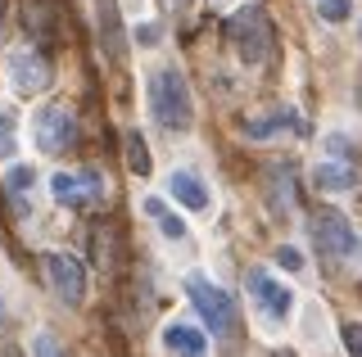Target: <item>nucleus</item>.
Returning <instances> with one entry per match:
<instances>
[{"label": "nucleus", "instance_id": "obj_7", "mask_svg": "<svg viewBox=\"0 0 362 357\" xmlns=\"http://www.w3.org/2000/svg\"><path fill=\"white\" fill-rule=\"evenodd\" d=\"M45 281H50V289L64 298V303H82L86 294V272L82 262L73 258V253H45Z\"/></svg>", "mask_w": 362, "mask_h": 357}, {"label": "nucleus", "instance_id": "obj_3", "mask_svg": "<svg viewBox=\"0 0 362 357\" xmlns=\"http://www.w3.org/2000/svg\"><path fill=\"white\" fill-rule=\"evenodd\" d=\"M186 294H190V303H195L199 321H204L213 334H235L240 312H235V298L226 294L222 285H213L209 276H190V281H186Z\"/></svg>", "mask_w": 362, "mask_h": 357}, {"label": "nucleus", "instance_id": "obj_27", "mask_svg": "<svg viewBox=\"0 0 362 357\" xmlns=\"http://www.w3.org/2000/svg\"><path fill=\"white\" fill-rule=\"evenodd\" d=\"M0 312H5V303H0Z\"/></svg>", "mask_w": 362, "mask_h": 357}, {"label": "nucleus", "instance_id": "obj_12", "mask_svg": "<svg viewBox=\"0 0 362 357\" xmlns=\"http://www.w3.org/2000/svg\"><path fill=\"white\" fill-rule=\"evenodd\" d=\"M313 181L322 186V190H354V186H358V167H354V159L317 163V167H313Z\"/></svg>", "mask_w": 362, "mask_h": 357}, {"label": "nucleus", "instance_id": "obj_18", "mask_svg": "<svg viewBox=\"0 0 362 357\" xmlns=\"http://www.w3.org/2000/svg\"><path fill=\"white\" fill-rule=\"evenodd\" d=\"M32 181H37V172H32L28 163H18L14 172H9V181H5V186H9V195H14V199H23V195L32 190Z\"/></svg>", "mask_w": 362, "mask_h": 357}, {"label": "nucleus", "instance_id": "obj_25", "mask_svg": "<svg viewBox=\"0 0 362 357\" xmlns=\"http://www.w3.org/2000/svg\"><path fill=\"white\" fill-rule=\"evenodd\" d=\"M168 5H173V9H181V5H190V0H168Z\"/></svg>", "mask_w": 362, "mask_h": 357}, {"label": "nucleus", "instance_id": "obj_14", "mask_svg": "<svg viewBox=\"0 0 362 357\" xmlns=\"http://www.w3.org/2000/svg\"><path fill=\"white\" fill-rule=\"evenodd\" d=\"M294 127H299L294 109H272L267 118H245V136H254V140H267L276 131H294Z\"/></svg>", "mask_w": 362, "mask_h": 357}, {"label": "nucleus", "instance_id": "obj_13", "mask_svg": "<svg viewBox=\"0 0 362 357\" xmlns=\"http://www.w3.org/2000/svg\"><path fill=\"white\" fill-rule=\"evenodd\" d=\"M168 195L181 199L186 208H195V213H199V208H209V190H204V181H199L195 172H173V176H168Z\"/></svg>", "mask_w": 362, "mask_h": 357}, {"label": "nucleus", "instance_id": "obj_21", "mask_svg": "<svg viewBox=\"0 0 362 357\" xmlns=\"http://www.w3.org/2000/svg\"><path fill=\"white\" fill-rule=\"evenodd\" d=\"M32 353L37 357H64V349H59V339H54V334H37V344H32Z\"/></svg>", "mask_w": 362, "mask_h": 357}, {"label": "nucleus", "instance_id": "obj_11", "mask_svg": "<svg viewBox=\"0 0 362 357\" xmlns=\"http://www.w3.org/2000/svg\"><path fill=\"white\" fill-rule=\"evenodd\" d=\"M163 349L173 353V357H204L209 353V339H204V330L199 326H168L163 330Z\"/></svg>", "mask_w": 362, "mask_h": 357}, {"label": "nucleus", "instance_id": "obj_1", "mask_svg": "<svg viewBox=\"0 0 362 357\" xmlns=\"http://www.w3.org/2000/svg\"><path fill=\"white\" fill-rule=\"evenodd\" d=\"M226 41H231L235 59L249 63V68H258V63L272 59V46H276V32H272L267 14L258 5H245L235 9L231 18H226Z\"/></svg>", "mask_w": 362, "mask_h": 357}, {"label": "nucleus", "instance_id": "obj_24", "mask_svg": "<svg viewBox=\"0 0 362 357\" xmlns=\"http://www.w3.org/2000/svg\"><path fill=\"white\" fill-rule=\"evenodd\" d=\"M136 41H141V46H154V41H158V28H154V23H145L141 32H136Z\"/></svg>", "mask_w": 362, "mask_h": 357}, {"label": "nucleus", "instance_id": "obj_15", "mask_svg": "<svg viewBox=\"0 0 362 357\" xmlns=\"http://www.w3.org/2000/svg\"><path fill=\"white\" fill-rule=\"evenodd\" d=\"M145 213L154 217V226L163 231L168 240H181V236H186V222H181V217L173 213V208L163 204V199H145Z\"/></svg>", "mask_w": 362, "mask_h": 357}, {"label": "nucleus", "instance_id": "obj_17", "mask_svg": "<svg viewBox=\"0 0 362 357\" xmlns=\"http://www.w3.org/2000/svg\"><path fill=\"white\" fill-rule=\"evenodd\" d=\"M317 14H322L326 23H344V18L354 14V0H317Z\"/></svg>", "mask_w": 362, "mask_h": 357}, {"label": "nucleus", "instance_id": "obj_6", "mask_svg": "<svg viewBox=\"0 0 362 357\" xmlns=\"http://www.w3.org/2000/svg\"><path fill=\"white\" fill-rule=\"evenodd\" d=\"M37 145L45 154H59L68 145H77V114L68 104H50L37 114Z\"/></svg>", "mask_w": 362, "mask_h": 357}, {"label": "nucleus", "instance_id": "obj_23", "mask_svg": "<svg viewBox=\"0 0 362 357\" xmlns=\"http://www.w3.org/2000/svg\"><path fill=\"white\" fill-rule=\"evenodd\" d=\"M326 150H331L335 159H349V140L344 136H331V140H326Z\"/></svg>", "mask_w": 362, "mask_h": 357}, {"label": "nucleus", "instance_id": "obj_2", "mask_svg": "<svg viewBox=\"0 0 362 357\" xmlns=\"http://www.w3.org/2000/svg\"><path fill=\"white\" fill-rule=\"evenodd\" d=\"M150 109H154L158 127H168V131H186L190 122H195V99H190V86L177 68H154Z\"/></svg>", "mask_w": 362, "mask_h": 357}, {"label": "nucleus", "instance_id": "obj_22", "mask_svg": "<svg viewBox=\"0 0 362 357\" xmlns=\"http://www.w3.org/2000/svg\"><path fill=\"white\" fill-rule=\"evenodd\" d=\"M276 262L290 267V272H299V267H303V253L294 249V244H281V249H276Z\"/></svg>", "mask_w": 362, "mask_h": 357}, {"label": "nucleus", "instance_id": "obj_9", "mask_svg": "<svg viewBox=\"0 0 362 357\" xmlns=\"http://www.w3.org/2000/svg\"><path fill=\"white\" fill-rule=\"evenodd\" d=\"M249 294L258 298V308L267 312L272 321H286L290 317V308H294V289L290 285H281V281H272L267 272H249Z\"/></svg>", "mask_w": 362, "mask_h": 357}, {"label": "nucleus", "instance_id": "obj_26", "mask_svg": "<svg viewBox=\"0 0 362 357\" xmlns=\"http://www.w3.org/2000/svg\"><path fill=\"white\" fill-rule=\"evenodd\" d=\"M0 28H5V0H0Z\"/></svg>", "mask_w": 362, "mask_h": 357}, {"label": "nucleus", "instance_id": "obj_4", "mask_svg": "<svg viewBox=\"0 0 362 357\" xmlns=\"http://www.w3.org/2000/svg\"><path fill=\"white\" fill-rule=\"evenodd\" d=\"M50 195L59 199L64 208L86 213V208H95L100 199H105V176L100 172H54L50 176Z\"/></svg>", "mask_w": 362, "mask_h": 357}, {"label": "nucleus", "instance_id": "obj_5", "mask_svg": "<svg viewBox=\"0 0 362 357\" xmlns=\"http://www.w3.org/2000/svg\"><path fill=\"white\" fill-rule=\"evenodd\" d=\"M313 240H317V249L322 253H331V258H354L358 253V236H354V226H349V217L344 213H335V208H326V213H317L313 222Z\"/></svg>", "mask_w": 362, "mask_h": 357}, {"label": "nucleus", "instance_id": "obj_20", "mask_svg": "<svg viewBox=\"0 0 362 357\" xmlns=\"http://www.w3.org/2000/svg\"><path fill=\"white\" fill-rule=\"evenodd\" d=\"M5 154H14V114L0 109V159H5Z\"/></svg>", "mask_w": 362, "mask_h": 357}, {"label": "nucleus", "instance_id": "obj_16", "mask_svg": "<svg viewBox=\"0 0 362 357\" xmlns=\"http://www.w3.org/2000/svg\"><path fill=\"white\" fill-rule=\"evenodd\" d=\"M122 145H127V167H132V172L136 176H150V150H145L141 131H127V140H122Z\"/></svg>", "mask_w": 362, "mask_h": 357}, {"label": "nucleus", "instance_id": "obj_8", "mask_svg": "<svg viewBox=\"0 0 362 357\" xmlns=\"http://www.w3.org/2000/svg\"><path fill=\"white\" fill-rule=\"evenodd\" d=\"M9 82H14L18 95H41L50 86V63L37 50H14L9 54Z\"/></svg>", "mask_w": 362, "mask_h": 357}, {"label": "nucleus", "instance_id": "obj_19", "mask_svg": "<svg viewBox=\"0 0 362 357\" xmlns=\"http://www.w3.org/2000/svg\"><path fill=\"white\" fill-rule=\"evenodd\" d=\"M339 339H344L349 357H362V321H344V326H339Z\"/></svg>", "mask_w": 362, "mask_h": 357}, {"label": "nucleus", "instance_id": "obj_10", "mask_svg": "<svg viewBox=\"0 0 362 357\" xmlns=\"http://www.w3.org/2000/svg\"><path fill=\"white\" fill-rule=\"evenodd\" d=\"M95 23H100V41L113 59L127 54V37H122V18H118V0H95Z\"/></svg>", "mask_w": 362, "mask_h": 357}]
</instances>
